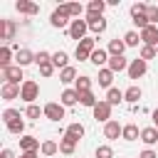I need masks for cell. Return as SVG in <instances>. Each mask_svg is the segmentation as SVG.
<instances>
[{
    "mask_svg": "<svg viewBox=\"0 0 158 158\" xmlns=\"http://www.w3.org/2000/svg\"><path fill=\"white\" fill-rule=\"evenodd\" d=\"M86 10H89V15H104V10H106V2H104V0H91Z\"/></svg>",
    "mask_w": 158,
    "mask_h": 158,
    "instance_id": "cell-32",
    "label": "cell"
},
{
    "mask_svg": "<svg viewBox=\"0 0 158 158\" xmlns=\"http://www.w3.org/2000/svg\"><path fill=\"white\" fill-rule=\"evenodd\" d=\"M121 138H123V141H136V138H141V131H138V126H136V123H126V126H123V133H121Z\"/></svg>",
    "mask_w": 158,
    "mask_h": 158,
    "instance_id": "cell-24",
    "label": "cell"
},
{
    "mask_svg": "<svg viewBox=\"0 0 158 158\" xmlns=\"http://www.w3.org/2000/svg\"><path fill=\"white\" fill-rule=\"evenodd\" d=\"M7 131L15 133V136H20V133L25 131V121H22V118H15L12 123H7Z\"/></svg>",
    "mask_w": 158,
    "mask_h": 158,
    "instance_id": "cell-38",
    "label": "cell"
},
{
    "mask_svg": "<svg viewBox=\"0 0 158 158\" xmlns=\"http://www.w3.org/2000/svg\"><path fill=\"white\" fill-rule=\"evenodd\" d=\"M74 148H77V141H74V138H69V136L64 133V138L59 141V153H64V156H72V153H74Z\"/></svg>",
    "mask_w": 158,
    "mask_h": 158,
    "instance_id": "cell-25",
    "label": "cell"
},
{
    "mask_svg": "<svg viewBox=\"0 0 158 158\" xmlns=\"http://www.w3.org/2000/svg\"><path fill=\"white\" fill-rule=\"evenodd\" d=\"M156 52H158V47H156Z\"/></svg>",
    "mask_w": 158,
    "mask_h": 158,
    "instance_id": "cell-51",
    "label": "cell"
},
{
    "mask_svg": "<svg viewBox=\"0 0 158 158\" xmlns=\"http://www.w3.org/2000/svg\"><path fill=\"white\" fill-rule=\"evenodd\" d=\"M86 30H89V22H86V20H72L67 32H69V37H72V40L81 42V40L86 37Z\"/></svg>",
    "mask_w": 158,
    "mask_h": 158,
    "instance_id": "cell-3",
    "label": "cell"
},
{
    "mask_svg": "<svg viewBox=\"0 0 158 158\" xmlns=\"http://www.w3.org/2000/svg\"><path fill=\"white\" fill-rule=\"evenodd\" d=\"M40 96V84L37 81H32V79H25L22 81V91H20V99L22 101H27V106L30 104H35V99Z\"/></svg>",
    "mask_w": 158,
    "mask_h": 158,
    "instance_id": "cell-2",
    "label": "cell"
},
{
    "mask_svg": "<svg viewBox=\"0 0 158 158\" xmlns=\"http://www.w3.org/2000/svg\"><path fill=\"white\" fill-rule=\"evenodd\" d=\"M121 133H123V126H121L118 121H114V118H111L109 123H104V136H106L109 141H116Z\"/></svg>",
    "mask_w": 158,
    "mask_h": 158,
    "instance_id": "cell-14",
    "label": "cell"
},
{
    "mask_svg": "<svg viewBox=\"0 0 158 158\" xmlns=\"http://www.w3.org/2000/svg\"><path fill=\"white\" fill-rule=\"evenodd\" d=\"M133 25L138 27V30H146L151 22H148V15H133Z\"/></svg>",
    "mask_w": 158,
    "mask_h": 158,
    "instance_id": "cell-43",
    "label": "cell"
},
{
    "mask_svg": "<svg viewBox=\"0 0 158 158\" xmlns=\"http://www.w3.org/2000/svg\"><path fill=\"white\" fill-rule=\"evenodd\" d=\"M32 62H35V54H32L30 49H25V47L17 49V54H15V64H17V67H27V64H32Z\"/></svg>",
    "mask_w": 158,
    "mask_h": 158,
    "instance_id": "cell-17",
    "label": "cell"
},
{
    "mask_svg": "<svg viewBox=\"0 0 158 158\" xmlns=\"http://www.w3.org/2000/svg\"><path fill=\"white\" fill-rule=\"evenodd\" d=\"M109 57H111V54H109L106 49H101V47H99V49H94V54H91V59H89V62H91L94 67H101V69H104V64H109Z\"/></svg>",
    "mask_w": 158,
    "mask_h": 158,
    "instance_id": "cell-18",
    "label": "cell"
},
{
    "mask_svg": "<svg viewBox=\"0 0 158 158\" xmlns=\"http://www.w3.org/2000/svg\"><path fill=\"white\" fill-rule=\"evenodd\" d=\"M156 128H158V126H156Z\"/></svg>",
    "mask_w": 158,
    "mask_h": 158,
    "instance_id": "cell-52",
    "label": "cell"
},
{
    "mask_svg": "<svg viewBox=\"0 0 158 158\" xmlns=\"http://www.w3.org/2000/svg\"><path fill=\"white\" fill-rule=\"evenodd\" d=\"M148 12V5L146 2H136V5H131V17L133 15H146Z\"/></svg>",
    "mask_w": 158,
    "mask_h": 158,
    "instance_id": "cell-44",
    "label": "cell"
},
{
    "mask_svg": "<svg viewBox=\"0 0 158 158\" xmlns=\"http://www.w3.org/2000/svg\"><path fill=\"white\" fill-rule=\"evenodd\" d=\"M77 101H79V91L77 89H64L62 96H59V104L62 106H74Z\"/></svg>",
    "mask_w": 158,
    "mask_h": 158,
    "instance_id": "cell-20",
    "label": "cell"
},
{
    "mask_svg": "<svg viewBox=\"0 0 158 158\" xmlns=\"http://www.w3.org/2000/svg\"><path fill=\"white\" fill-rule=\"evenodd\" d=\"M10 57H12V49L5 44V47L0 49V69H7V67H12V64H10Z\"/></svg>",
    "mask_w": 158,
    "mask_h": 158,
    "instance_id": "cell-33",
    "label": "cell"
},
{
    "mask_svg": "<svg viewBox=\"0 0 158 158\" xmlns=\"http://www.w3.org/2000/svg\"><path fill=\"white\" fill-rule=\"evenodd\" d=\"M141 42L146 47H158V25H148L146 30H141Z\"/></svg>",
    "mask_w": 158,
    "mask_h": 158,
    "instance_id": "cell-6",
    "label": "cell"
},
{
    "mask_svg": "<svg viewBox=\"0 0 158 158\" xmlns=\"http://www.w3.org/2000/svg\"><path fill=\"white\" fill-rule=\"evenodd\" d=\"M141 141H143L146 146H156V143H158V128H156V126L141 128Z\"/></svg>",
    "mask_w": 158,
    "mask_h": 158,
    "instance_id": "cell-16",
    "label": "cell"
},
{
    "mask_svg": "<svg viewBox=\"0 0 158 158\" xmlns=\"http://www.w3.org/2000/svg\"><path fill=\"white\" fill-rule=\"evenodd\" d=\"M96 158H114V148L111 146H96Z\"/></svg>",
    "mask_w": 158,
    "mask_h": 158,
    "instance_id": "cell-42",
    "label": "cell"
},
{
    "mask_svg": "<svg viewBox=\"0 0 158 158\" xmlns=\"http://www.w3.org/2000/svg\"><path fill=\"white\" fill-rule=\"evenodd\" d=\"M79 77H77V69L74 67H67V69H62L59 72V81H64V84H72V81H77Z\"/></svg>",
    "mask_w": 158,
    "mask_h": 158,
    "instance_id": "cell-28",
    "label": "cell"
},
{
    "mask_svg": "<svg viewBox=\"0 0 158 158\" xmlns=\"http://www.w3.org/2000/svg\"><path fill=\"white\" fill-rule=\"evenodd\" d=\"M146 72H148V62H143L141 57H136V59L128 64V79H141Z\"/></svg>",
    "mask_w": 158,
    "mask_h": 158,
    "instance_id": "cell-4",
    "label": "cell"
},
{
    "mask_svg": "<svg viewBox=\"0 0 158 158\" xmlns=\"http://www.w3.org/2000/svg\"><path fill=\"white\" fill-rule=\"evenodd\" d=\"M20 158H40L37 153H20Z\"/></svg>",
    "mask_w": 158,
    "mask_h": 158,
    "instance_id": "cell-49",
    "label": "cell"
},
{
    "mask_svg": "<svg viewBox=\"0 0 158 158\" xmlns=\"http://www.w3.org/2000/svg\"><path fill=\"white\" fill-rule=\"evenodd\" d=\"M156 57H158L156 47H146V44L141 47V59H143V62H148V59H156Z\"/></svg>",
    "mask_w": 158,
    "mask_h": 158,
    "instance_id": "cell-39",
    "label": "cell"
},
{
    "mask_svg": "<svg viewBox=\"0 0 158 158\" xmlns=\"http://www.w3.org/2000/svg\"><path fill=\"white\" fill-rule=\"evenodd\" d=\"M40 151H42V156H54V153L59 151V143H54V141H44Z\"/></svg>",
    "mask_w": 158,
    "mask_h": 158,
    "instance_id": "cell-37",
    "label": "cell"
},
{
    "mask_svg": "<svg viewBox=\"0 0 158 158\" xmlns=\"http://www.w3.org/2000/svg\"><path fill=\"white\" fill-rule=\"evenodd\" d=\"M20 91H22V86L20 84H2V89H0V96L5 99V101H12V99H20Z\"/></svg>",
    "mask_w": 158,
    "mask_h": 158,
    "instance_id": "cell-13",
    "label": "cell"
},
{
    "mask_svg": "<svg viewBox=\"0 0 158 158\" xmlns=\"http://www.w3.org/2000/svg\"><path fill=\"white\" fill-rule=\"evenodd\" d=\"M42 146H40V138H35V136H22L20 138V151L22 153H37Z\"/></svg>",
    "mask_w": 158,
    "mask_h": 158,
    "instance_id": "cell-10",
    "label": "cell"
},
{
    "mask_svg": "<svg viewBox=\"0 0 158 158\" xmlns=\"http://www.w3.org/2000/svg\"><path fill=\"white\" fill-rule=\"evenodd\" d=\"M74 89L81 94V91H91V77H86V74H81L77 81H74Z\"/></svg>",
    "mask_w": 158,
    "mask_h": 158,
    "instance_id": "cell-29",
    "label": "cell"
},
{
    "mask_svg": "<svg viewBox=\"0 0 158 158\" xmlns=\"http://www.w3.org/2000/svg\"><path fill=\"white\" fill-rule=\"evenodd\" d=\"M138 42H141V35H138V32H133V30H128V32L123 35V44H126V47H136Z\"/></svg>",
    "mask_w": 158,
    "mask_h": 158,
    "instance_id": "cell-34",
    "label": "cell"
},
{
    "mask_svg": "<svg viewBox=\"0 0 158 158\" xmlns=\"http://www.w3.org/2000/svg\"><path fill=\"white\" fill-rule=\"evenodd\" d=\"M109 69L116 74V72H123V69H128V62H126V57H109Z\"/></svg>",
    "mask_w": 158,
    "mask_h": 158,
    "instance_id": "cell-22",
    "label": "cell"
},
{
    "mask_svg": "<svg viewBox=\"0 0 158 158\" xmlns=\"http://www.w3.org/2000/svg\"><path fill=\"white\" fill-rule=\"evenodd\" d=\"M153 123H156V126H158V109H156V111H153Z\"/></svg>",
    "mask_w": 158,
    "mask_h": 158,
    "instance_id": "cell-50",
    "label": "cell"
},
{
    "mask_svg": "<svg viewBox=\"0 0 158 158\" xmlns=\"http://www.w3.org/2000/svg\"><path fill=\"white\" fill-rule=\"evenodd\" d=\"M111 81H114V72H111L109 67L99 69V86H104V89H111Z\"/></svg>",
    "mask_w": 158,
    "mask_h": 158,
    "instance_id": "cell-23",
    "label": "cell"
},
{
    "mask_svg": "<svg viewBox=\"0 0 158 158\" xmlns=\"http://www.w3.org/2000/svg\"><path fill=\"white\" fill-rule=\"evenodd\" d=\"M94 49H96V40H94V37H84L81 42H77V49H74V57H77L79 62H86V59H91V54H94Z\"/></svg>",
    "mask_w": 158,
    "mask_h": 158,
    "instance_id": "cell-1",
    "label": "cell"
},
{
    "mask_svg": "<svg viewBox=\"0 0 158 158\" xmlns=\"http://www.w3.org/2000/svg\"><path fill=\"white\" fill-rule=\"evenodd\" d=\"M2 79L7 81V84H20V79H22V67H7V69H2ZM22 86V84H20Z\"/></svg>",
    "mask_w": 158,
    "mask_h": 158,
    "instance_id": "cell-12",
    "label": "cell"
},
{
    "mask_svg": "<svg viewBox=\"0 0 158 158\" xmlns=\"http://www.w3.org/2000/svg\"><path fill=\"white\" fill-rule=\"evenodd\" d=\"M141 96H143V91H141V86H136V84H133V86H128V89L123 91V101H128L131 106H136Z\"/></svg>",
    "mask_w": 158,
    "mask_h": 158,
    "instance_id": "cell-19",
    "label": "cell"
},
{
    "mask_svg": "<svg viewBox=\"0 0 158 158\" xmlns=\"http://www.w3.org/2000/svg\"><path fill=\"white\" fill-rule=\"evenodd\" d=\"M148 22L151 25H158V5H148Z\"/></svg>",
    "mask_w": 158,
    "mask_h": 158,
    "instance_id": "cell-45",
    "label": "cell"
},
{
    "mask_svg": "<svg viewBox=\"0 0 158 158\" xmlns=\"http://www.w3.org/2000/svg\"><path fill=\"white\" fill-rule=\"evenodd\" d=\"M44 62H52V54H49L47 49H40V52L35 54V64L40 67V64H44Z\"/></svg>",
    "mask_w": 158,
    "mask_h": 158,
    "instance_id": "cell-41",
    "label": "cell"
},
{
    "mask_svg": "<svg viewBox=\"0 0 158 158\" xmlns=\"http://www.w3.org/2000/svg\"><path fill=\"white\" fill-rule=\"evenodd\" d=\"M86 22H89V30H91L94 35H101V32L106 30V20H104V15H86Z\"/></svg>",
    "mask_w": 158,
    "mask_h": 158,
    "instance_id": "cell-11",
    "label": "cell"
},
{
    "mask_svg": "<svg viewBox=\"0 0 158 158\" xmlns=\"http://www.w3.org/2000/svg\"><path fill=\"white\" fill-rule=\"evenodd\" d=\"M79 104H81V106H89V109H94L99 101H96V96H94L91 91H81V94H79Z\"/></svg>",
    "mask_w": 158,
    "mask_h": 158,
    "instance_id": "cell-31",
    "label": "cell"
},
{
    "mask_svg": "<svg viewBox=\"0 0 158 158\" xmlns=\"http://www.w3.org/2000/svg\"><path fill=\"white\" fill-rule=\"evenodd\" d=\"M67 62H69L67 52H62V49H59V52H54V54H52V64H54V67H59V69H67V67H69Z\"/></svg>",
    "mask_w": 158,
    "mask_h": 158,
    "instance_id": "cell-27",
    "label": "cell"
},
{
    "mask_svg": "<svg viewBox=\"0 0 158 158\" xmlns=\"http://www.w3.org/2000/svg\"><path fill=\"white\" fill-rule=\"evenodd\" d=\"M123 49H126L123 40H111V42H109V47H106V52H109L111 57H123Z\"/></svg>",
    "mask_w": 158,
    "mask_h": 158,
    "instance_id": "cell-21",
    "label": "cell"
},
{
    "mask_svg": "<svg viewBox=\"0 0 158 158\" xmlns=\"http://www.w3.org/2000/svg\"><path fill=\"white\" fill-rule=\"evenodd\" d=\"M106 101H109L111 106L121 104V101H123V91H121V89H114V86H111V89L106 91Z\"/></svg>",
    "mask_w": 158,
    "mask_h": 158,
    "instance_id": "cell-30",
    "label": "cell"
},
{
    "mask_svg": "<svg viewBox=\"0 0 158 158\" xmlns=\"http://www.w3.org/2000/svg\"><path fill=\"white\" fill-rule=\"evenodd\" d=\"M15 10L20 15H37L40 12V5L37 2H30V0H17L15 2Z\"/></svg>",
    "mask_w": 158,
    "mask_h": 158,
    "instance_id": "cell-15",
    "label": "cell"
},
{
    "mask_svg": "<svg viewBox=\"0 0 158 158\" xmlns=\"http://www.w3.org/2000/svg\"><path fill=\"white\" fill-rule=\"evenodd\" d=\"M44 116L49 121H62L64 118V106L57 104V101H49V104H44Z\"/></svg>",
    "mask_w": 158,
    "mask_h": 158,
    "instance_id": "cell-8",
    "label": "cell"
},
{
    "mask_svg": "<svg viewBox=\"0 0 158 158\" xmlns=\"http://www.w3.org/2000/svg\"><path fill=\"white\" fill-rule=\"evenodd\" d=\"M15 118H20V111H17V109H5V111H2V121H5V126L12 123Z\"/></svg>",
    "mask_w": 158,
    "mask_h": 158,
    "instance_id": "cell-40",
    "label": "cell"
},
{
    "mask_svg": "<svg viewBox=\"0 0 158 158\" xmlns=\"http://www.w3.org/2000/svg\"><path fill=\"white\" fill-rule=\"evenodd\" d=\"M138 158H158V153H156L153 148H146V151H141V153H138Z\"/></svg>",
    "mask_w": 158,
    "mask_h": 158,
    "instance_id": "cell-47",
    "label": "cell"
},
{
    "mask_svg": "<svg viewBox=\"0 0 158 158\" xmlns=\"http://www.w3.org/2000/svg\"><path fill=\"white\" fill-rule=\"evenodd\" d=\"M49 22H52V27H67V22H69V12H67V7L64 5H59L54 12H52V17H49Z\"/></svg>",
    "mask_w": 158,
    "mask_h": 158,
    "instance_id": "cell-7",
    "label": "cell"
},
{
    "mask_svg": "<svg viewBox=\"0 0 158 158\" xmlns=\"http://www.w3.org/2000/svg\"><path fill=\"white\" fill-rule=\"evenodd\" d=\"M0 158H15V153H12L10 148H2V153H0Z\"/></svg>",
    "mask_w": 158,
    "mask_h": 158,
    "instance_id": "cell-48",
    "label": "cell"
},
{
    "mask_svg": "<svg viewBox=\"0 0 158 158\" xmlns=\"http://www.w3.org/2000/svg\"><path fill=\"white\" fill-rule=\"evenodd\" d=\"M64 7H67V12H69V17H74V20H79V15L84 12V7H81L79 2H67Z\"/></svg>",
    "mask_w": 158,
    "mask_h": 158,
    "instance_id": "cell-36",
    "label": "cell"
},
{
    "mask_svg": "<svg viewBox=\"0 0 158 158\" xmlns=\"http://www.w3.org/2000/svg\"><path fill=\"white\" fill-rule=\"evenodd\" d=\"M67 136H69V138H74V141L79 143V138L84 136V126H81L79 121H74V123H69V126H67Z\"/></svg>",
    "mask_w": 158,
    "mask_h": 158,
    "instance_id": "cell-26",
    "label": "cell"
},
{
    "mask_svg": "<svg viewBox=\"0 0 158 158\" xmlns=\"http://www.w3.org/2000/svg\"><path fill=\"white\" fill-rule=\"evenodd\" d=\"M40 74H42V77H52V74H54V64H52V62L40 64Z\"/></svg>",
    "mask_w": 158,
    "mask_h": 158,
    "instance_id": "cell-46",
    "label": "cell"
},
{
    "mask_svg": "<svg viewBox=\"0 0 158 158\" xmlns=\"http://www.w3.org/2000/svg\"><path fill=\"white\" fill-rule=\"evenodd\" d=\"M15 32H17V25H15V20H0V40H5V42H10L12 37H15Z\"/></svg>",
    "mask_w": 158,
    "mask_h": 158,
    "instance_id": "cell-9",
    "label": "cell"
},
{
    "mask_svg": "<svg viewBox=\"0 0 158 158\" xmlns=\"http://www.w3.org/2000/svg\"><path fill=\"white\" fill-rule=\"evenodd\" d=\"M91 111H94V118H96V121H104V123H109V121H111V104H109L106 99H104V101H99Z\"/></svg>",
    "mask_w": 158,
    "mask_h": 158,
    "instance_id": "cell-5",
    "label": "cell"
},
{
    "mask_svg": "<svg viewBox=\"0 0 158 158\" xmlns=\"http://www.w3.org/2000/svg\"><path fill=\"white\" fill-rule=\"evenodd\" d=\"M42 114H44V109H40L37 104H30V106L25 109V116H27V118H32V121H37Z\"/></svg>",
    "mask_w": 158,
    "mask_h": 158,
    "instance_id": "cell-35",
    "label": "cell"
}]
</instances>
